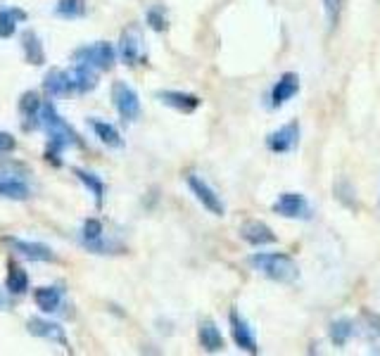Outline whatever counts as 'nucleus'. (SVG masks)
Here are the masks:
<instances>
[{"mask_svg": "<svg viewBox=\"0 0 380 356\" xmlns=\"http://www.w3.org/2000/svg\"><path fill=\"white\" fill-rule=\"evenodd\" d=\"M38 126L43 128L45 136H48V150H45V157H48L53 164H62L58 159V154H62L67 147L81 145L76 131L64 121V117L58 115V110H55L53 102H43L40 115H38Z\"/></svg>", "mask_w": 380, "mask_h": 356, "instance_id": "1", "label": "nucleus"}, {"mask_svg": "<svg viewBox=\"0 0 380 356\" xmlns=\"http://www.w3.org/2000/svg\"><path fill=\"white\" fill-rule=\"evenodd\" d=\"M248 264L274 283H292L300 276L297 261L283 252H257V254H250Z\"/></svg>", "mask_w": 380, "mask_h": 356, "instance_id": "2", "label": "nucleus"}, {"mask_svg": "<svg viewBox=\"0 0 380 356\" xmlns=\"http://www.w3.org/2000/svg\"><path fill=\"white\" fill-rule=\"evenodd\" d=\"M71 60L93 67L95 71H110L117 64V48L112 43H107V40H100V43L76 48Z\"/></svg>", "mask_w": 380, "mask_h": 356, "instance_id": "3", "label": "nucleus"}, {"mask_svg": "<svg viewBox=\"0 0 380 356\" xmlns=\"http://www.w3.org/2000/svg\"><path fill=\"white\" fill-rule=\"evenodd\" d=\"M112 105L124 121H136L141 117V97L126 81H117L112 86Z\"/></svg>", "mask_w": 380, "mask_h": 356, "instance_id": "4", "label": "nucleus"}, {"mask_svg": "<svg viewBox=\"0 0 380 356\" xmlns=\"http://www.w3.org/2000/svg\"><path fill=\"white\" fill-rule=\"evenodd\" d=\"M117 58L124 62L126 67H136L145 60V45H143V34L138 27H126L119 38V48H117Z\"/></svg>", "mask_w": 380, "mask_h": 356, "instance_id": "5", "label": "nucleus"}, {"mask_svg": "<svg viewBox=\"0 0 380 356\" xmlns=\"http://www.w3.org/2000/svg\"><path fill=\"white\" fill-rule=\"evenodd\" d=\"M186 183H188L190 193L195 195V200H198V202L202 204V207L207 209L209 214H214V216H224L226 214V207H224L222 198H219L217 190H214L202 176H198V174H188Z\"/></svg>", "mask_w": 380, "mask_h": 356, "instance_id": "6", "label": "nucleus"}, {"mask_svg": "<svg viewBox=\"0 0 380 356\" xmlns=\"http://www.w3.org/2000/svg\"><path fill=\"white\" fill-rule=\"evenodd\" d=\"M274 214L283 216V219H302L309 221L314 216V209H311L309 200L302 193H283L278 200L274 202Z\"/></svg>", "mask_w": 380, "mask_h": 356, "instance_id": "7", "label": "nucleus"}, {"mask_svg": "<svg viewBox=\"0 0 380 356\" xmlns=\"http://www.w3.org/2000/svg\"><path fill=\"white\" fill-rule=\"evenodd\" d=\"M300 143V123L297 121H287L285 126L276 128L274 133L266 136V147L276 154H287L297 147Z\"/></svg>", "mask_w": 380, "mask_h": 356, "instance_id": "8", "label": "nucleus"}, {"mask_svg": "<svg viewBox=\"0 0 380 356\" xmlns=\"http://www.w3.org/2000/svg\"><path fill=\"white\" fill-rule=\"evenodd\" d=\"M228 323H230V335H233V342L238 344V349L248 354H257L259 352V344H257L254 330L250 328V323L245 321L243 316L238 313V309L228 313Z\"/></svg>", "mask_w": 380, "mask_h": 356, "instance_id": "9", "label": "nucleus"}, {"mask_svg": "<svg viewBox=\"0 0 380 356\" xmlns=\"http://www.w3.org/2000/svg\"><path fill=\"white\" fill-rule=\"evenodd\" d=\"M297 93H300V76L295 71H285L269 93V107L271 110H278L285 102H290Z\"/></svg>", "mask_w": 380, "mask_h": 356, "instance_id": "10", "label": "nucleus"}, {"mask_svg": "<svg viewBox=\"0 0 380 356\" xmlns=\"http://www.w3.org/2000/svg\"><path fill=\"white\" fill-rule=\"evenodd\" d=\"M5 242L29 261H55V252L48 245H43V242L19 240V237H5Z\"/></svg>", "mask_w": 380, "mask_h": 356, "instance_id": "11", "label": "nucleus"}, {"mask_svg": "<svg viewBox=\"0 0 380 356\" xmlns=\"http://www.w3.org/2000/svg\"><path fill=\"white\" fill-rule=\"evenodd\" d=\"M155 97L162 105L171 107V110H176V112H183V115H190V112H195L202 105V100H200L198 95L183 93V91H157Z\"/></svg>", "mask_w": 380, "mask_h": 356, "instance_id": "12", "label": "nucleus"}, {"mask_svg": "<svg viewBox=\"0 0 380 356\" xmlns=\"http://www.w3.org/2000/svg\"><path fill=\"white\" fill-rule=\"evenodd\" d=\"M240 237H243L245 242H250L252 247H264V245H274L278 237H276L274 230L269 228V226L264 224V221H257V219H250L245 221L243 226H240Z\"/></svg>", "mask_w": 380, "mask_h": 356, "instance_id": "13", "label": "nucleus"}, {"mask_svg": "<svg viewBox=\"0 0 380 356\" xmlns=\"http://www.w3.org/2000/svg\"><path fill=\"white\" fill-rule=\"evenodd\" d=\"M81 242L84 247H88L91 252L95 254H110L112 252V245L105 242V230H102V224L100 219H86L84 221V228H81Z\"/></svg>", "mask_w": 380, "mask_h": 356, "instance_id": "14", "label": "nucleus"}, {"mask_svg": "<svg viewBox=\"0 0 380 356\" xmlns=\"http://www.w3.org/2000/svg\"><path fill=\"white\" fill-rule=\"evenodd\" d=\"M27 328L34 337H43V340H53V342L62 344V347L69 349V340H67V333L60 323H53V321H43L40 316H32L27 321Z\"/></svg>", "mask_w": 380, "mask_h": 356, "instance_id": "15", "label": "nucleus"}, {"mask_svg": "<svg viewBox=\"0 0 380 356\" xmlns=\"http://www.w3.org/2000/svg\"><path fill=\"white\" fill-rule=\"evenodd\" d=\"M69 71V79H71V88H74V93H88L93 91L97 86V71L93 69V67L88 64H81V62H74V67Z\"/></svg>", "mask_w": 380, "mask_h": 356, "instance_id": "16", "label": "nucleus"}, {"mask_svg": "<svg viewBox=\"0 0 380 356\" xmlns=\"http://www.w3.org/2000/svg\"><path fill=\"white\" fill-rule=\"evenodd\" d=\"M88 126H91V131L95 133V138L102 143V145H107V147H112V150H121V147H124V138H121V133L117 131L112 123L100 121V119L91 117L88 119Z\"/></svg>", "mask_w": 380, "mask_h": 356, "instance_id": "17", "label": "nucleus"}, {"mask_svg": "<svg viewBox=\"0 0 380 356\" xmlns=\"http://www.w3.org/2000/svg\"><path fill=\"white\" fill-rule=\"evenodd\" d=\"M43 88L48 95L53 97H62V95H71L74 88H71V79H69V71L64 69H50L43 79Z\"/></svg>", "mask_w": 380, "mask_h": 356, "instance_id": "18", "label": "nucleus"}, {"mask_svg": "<svg viewBox=\"0 0 380 356\" xmlns=\"http://www.w3.org/2000/svg\"><path fill=\"white\" fill-rule=\"evenodd\" d=\"M198 337H200V344H202L204 352L209 354H217L224 349V335L222 330L217 328L214 321H202L198 328Z\"/></svg>", "mask_w": 380, "mask_h": 356, "instance_id": "19", "label": "nucleus"}, {"mask_svg": "<svg viewBox=\"0 0 380 356\" xmlns=\"http://www.w3.org/2000/svg\"><path fill=\"white\" fill-rule=\"evenodd\" d=\"M22 50H24V58H27L29 64L34 67H40L45 62V50H43V43H40L38 34L34 29H27L22 34Z\"/></svg>", "mask_w": 380, "mask_h": 356, "instance_id": "20", "label": "nucleus"}, {"mask_svg": "<svg viewBox=\"0 0 380 356\" xmlns=\"http://www.w3.org/2000/svg\"><path fill=\"white\" fill-rule=\"evenodd\" d=\"M34 299L43 313H53V311H58L60 304H62V287H58V285L38 287Z\"/></svg>", "mask_w": 380, "mask_h": 356, "instance_id": "21", "label": "nucleus"}, {"mask_svg": "<svg viewBox=\"0 0 380 356\" xmlns=\"http://www.w3.org/2000/svg\"><path fill=\"white\" fill-rule=\"evenodd\" d=\"M29 14L22 8H3L0 10V38L14 36L19 22H27Z\"/></svg>", "mask_w": 380, "mask_h": 356, "instance_id": "22", "label": "nucleus"}, {"mask_svg": "<svg viewBox=\"0 0 380 356\" xmlns=\"http://www.w3.org/2000/svg\"><path fill=\"white\" fill-rule=\"evenodd\" d=\"M40 107H43V100L36 91H29L22 95L19 100V110H22L24 119H27V128H34L38 123V115H40Z\"/></svg>", "mask_w": 380, "mask_h": 356, "instance_id": "23", "label": "nucleus"}, {"mask_svg": "<svg viewBox=\"0 0 380 356\" xmlns=\"http://www.w3.org/2000/svg\"><path fill=\"white\" fill-rule=\"evenodd\" d=\"M74 176L91 190V195H93L97 207H102V200H105V183H102V178L97 176V174L88 171V169H79V167L74 169Z\"/></svg>", "mask_w": 380, "mask_h": 356, "instance_id": "24", "label": "nucleus"}, {"mask_svg": "<svg viewBox=\"0 0 380 356\" xmlns=\"http://www.w3.org/2000/svg\"><path fill=\"white\" fill-rule=\"evenodd\" d=\"M29 195H32V188H29L24 180L0 176V198H5V200H27Z\"/></svg>", "mask_w": 380, "mask_h": 356, "instance_id": "25", "label": "nucleus"}, {"mask_svg": "<svg viewBox=\"0 0 380 356\" xmlns=\"http://www.w3.org/2000/svg\"><path fill=\"white\" fill-rule=\"evenodd\" d=\"M5 287H8L10 295H24L29 290V273L22 266L10 264L8 278H5Z\"/></svg>", "mask_w": 380, "mask_h": 356, "instance_id": "26", "label": "nucleus"}, {"mask_svg": "<svg viewBox=\"0 0 380 356\" xmlns=\"http://www.w3.org/2000/svg\"><path fill=\"white\" fill-rule=\"evenodd\" d=\"M354 335V326L349 318H337V321L331 323V340L335 347H345V344L352 340Z\"/></svg>", "mask_w": 380, "mask_h": 356, "instance_id": "27", "label": "nucleus"}, {"mask_svg": "<svg viewBox=\"0 0 380 356\" xmlns=\"http://www.w3.org/2000/svg\"><path fill=\"white\" fill-rule=\"evenodd\" d=\"M55 14L62 19H79L86 14V5H84V0H58Z\"/></svg>", "mask_w": 380, "mask_h": 356, "instance_id": "28", "label": "nucleus"}, {"mask_svg": "<svg viewBox=\"0 0 380 356\" xmlns=\"http://www.w3.org/2000/svg\"><path fill=\"white\" fill-rule=\"evenodd\" d=\"M145 22H147V27H150L152 31H157V34H162V31L169 29V19H167V12H164L162 5H152V8L147 10Z\"/></svg>", "mask_w": 380, "mask_h": 356, "instance_id": "29", "label": "nucleus"}, {"mask_svg": "<svg viewBox=\"0 0 380 356\" xmlns=\"http://www.w3.org/2000/svg\"><path fill=\"white\" fill-rule=\"evenodd\" d=\"M335 195L340 202L347 204V207H357V198H352V195H357V193H354V188L349 185V180H340V183L335 185Z\"/></svg>", "mask_w": 380, "mask_h": 356, "instance_id": "30", "label": "nucleus"}, {"mask_svg": "<svg viewBox=\"0 0 380 356\" xmlns=\"http://www.w3.org/2000/svg\"><path fill=\"white\" fill-rule=\"evenodd\" d=\"M323 10H326V17L331 29L340 22V10H342V0H323Z\"/></svg>", "mask_w": 380, "mask_h": 356, "instance_id": "31", "label": "nucleus"}, {"mask_svg": "<svg viewBox=\"0 0 380 356\" xmlns=\"http://www.w3.org/2000/svg\"><path fill=\"white\" fill-rule=\"evenodd\" d=\"M14 147H17V141H14L12 133L0 131V152H12Z\"/></svg>", "mask_w": 380, "mask_h": 356, "instance_id": "32", "label": "nucleus"}]
</instances>
